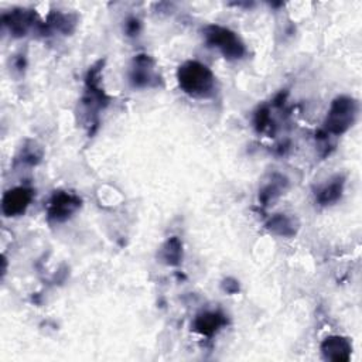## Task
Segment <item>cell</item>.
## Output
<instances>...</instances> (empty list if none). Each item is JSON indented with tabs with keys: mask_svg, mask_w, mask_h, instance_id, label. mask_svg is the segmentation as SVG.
<instances>
[{
	"mask_svg": "<svg viewBox=\"0 0 362 362\" xmlns=\"http://www.w3.org/2000/svg\"><path fill=\"white\" fill-rule=\"evenodd\" d=\"M177 79L182 92L191 98L204 99L211 96L215 90V76L212 71L198 61L184 62L178 68Z\"/></svg>",
	"mask_w": 362,
	"mask_h": 362,
	"instance_id": "6da1fadb",
	"label": "cell"
},
{
	"mask_svg": "<svg viewBox=\"0 0 362 362\" xmlns=\"http://www.w3.org/2000/svg\"><path fill=\"white\" fill-rule=\"evenodd\" d=\"M358 115V102L351 96H338L332 100L325 117V134H342L355 122Z\"/></svg>",
	"mask_w": 362,
	"mask_h": 362,
	"instance_id": "7a4b0ae2",
	"label": "cell"
},
{
	"mask_svg": "<svg viewBox=\"0 0 362 362\" xmlns=\"http://www.w3.org/2000/svg\"><path fill=\"white\" fill-rule=\"evenodd\" d=\"M205 41L209 47L221 51L228 59H240L245 55V45L240 38L229 28L221 25H208L204 30Z\"/></svg>",
	"mask_w": 362,
	"mask_h": 362,
	"instance_id": "3957f363",
	"label": "cell"
},
{
	"mask_svg": "<svg viewBox=\"0 0 362 362\" xmlns=\"http://www.w3.org/2000/svg\"><path fill=\"white\" fill-rule=\"evenodd\" d=\"M81 206V198L72 192L58 191L55 192L47 206L48 218L54 222H62L68 219Z\"/></svg>",
	"mask_w": 362,
	"mask_h": 362,
	"instance_id": "277c9868",
	"label": "cell"
},
{
	"mask_svg": "<svg viewBox=\"0 0 362 362\" xmlns=\"http://www.w3.org/2000/svg\"><path fill=\"white\" fill-rule=\"evenodd\" d=\"M34 198V191L28 187H16L4 192L1 211L6 216H18L25 212Z\"/></svg>",
	"mask_w": 362,
	"mask_h": 362,
	"instance_id": "5b68a950",
	"label": "cell"
},
{
	"mask_svg": "<svg viewBox=\"0 0 362 362\" xmlns=\"http://www.w3.org/2000/svg\"><path fill=\"white\" fill-rule=\"evenodd\" d=\"M154 78V61L151 59V57L144 54L134 57L129 72V79L132 85L136 88H146L153 83Z\"/></svg>",
	"mask_w": 362,
	"mask_h": 362,
	"instance_id": "8992f818",
	"label": "cell"
},
{
	"mask_svg": "<svg viewBox=\"0 0 362 362\" xmlns=\"http://www.w3.org/2000/svg\"><path fill=\"white\" fill-rule=\"evenodd\" d=\"M321 354L324 359L332 362H346L352 354V345L348 338L339 335L327 337L321 342Z\"/></svg>",
	"mask_w": 362,
	"mask_h": 362,
	"instance_id": "52a82bcc",
	"label": "cell"
},
{
	"mask_svg": "<svg viewBox=\"0 0 362 362\" xmlns=\"http://www.w3.org/2000/svg\"><path fill=\"white\" fill-rule=\"evenodd\" d=\"M225 324H226V318L223 314H221L218 311H205V313H201L197 315V318L194 321V328L201 335L211 337Z\"/></svg>",
	"mask_w": 362,
	"mask_h": 362,
	"instance_id": "ba28073f",
	"label": "cell"
},
{
	"mask_svg": "<svg viewBox=\"0 0 362 362\" xmlns=\"http://www.w3.org/2000/svg\"><path fill=\"white\" fill-rule=\"evenodd\" d=\"M34 18H35V14L33 11H27V10H17V11H11L10 14L3 16L4 24L8 25L10 31L14 35H25L27 30L34 23Z\"/></svg>",
	"mask_w": 362,
	"mask_h": 362,
	"instance_id": "9c48e42d",
	"label": "cell"
},
{
	"mask_svg": "<svg viewBox=\"0 0 362 362\" xmlns=\"http://www.w3.org/2000/svg\"><path fill=\"white\" fill-rule=\"evenodd\" d=\"M344 191V178L337 175L335 178L329 180V182H327L317 194V201L321 205H329L335 201H338L342 195Z\"/></svg>",
	"mask_w": 362,
	"mask_h": 362,
	"instance_id": "30bf717a",
	"label": "cell"
},
{
	"mask_svg": "<svg viewBox=\"0 0 362 362\" xmlns=\"http://www.w3.org/2000/svg\"><path fill=\"white\" fill-rule=\"evenodd\" d=\"M267 229L276 235L280 236H293L297 229V222L294 218L284 215V214H277L272 216L267 222Z\"/></svg>",
	"mask_w": 362,
	"mask_h": 362,
	"instance_id": "8fae6325",
	"label": "cell"
},
{
	"mask_svg": "<svg viewBox=\"0 0 362 362\" xmlns=\"http://www.w3.org/2000/svg\"><path fill=\"white\" fill-rule=\"evenodd\" d=\"M158 256L161 259V262H164L165 264L170 266H175L181 262L182 259V245L180 242L178 238L173 236L170 238L160 249Z\"/></svg>",
	"mask_w": 362,
	"mask_h": 362,
	"instance_id": "7c38bea8",
	"label": "cell"
},
{
	"mask_svg": "<svg viewBox=\"0 0 362 362\" xmlns=\"http://www.w3.org/2000/svg\"><path fill=\"white\" fill-rule=\"evenodd\" d=\"M283 184H286V181L283 177H280V180H273L260 191L259 199L263 202V205H267L270 201H274L281 194Z\"/></svg>",
	"mask_w": 362,
	"mask_h": 362,
	"instance_id": "4fadbf2b",
	"label": "cell"
},
{
	"mask_svg": "<svg viewBox=\"0 0 362 362\" xmlns=\"http://www.w3.org/2000/svg\"><path fill=\"white\" fill-rule=\"evenodd\" d=\"M126 30H127V33H129L130 35L136 34V33L139 31V21H137L136 18L129 20V21H127V24H126Z\"/></svg>",
	"mask_w": 362,
	"mask_h": 362,
	"instance_id": "5bb4252c",
	"label": "cell"
}]
</instances>
